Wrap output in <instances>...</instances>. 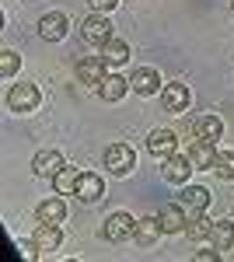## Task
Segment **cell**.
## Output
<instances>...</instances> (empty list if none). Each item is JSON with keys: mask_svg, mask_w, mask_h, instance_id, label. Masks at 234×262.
<instances>
[{"mask_svg": "<svg viewBox=\"0 0 234 262\" xmlns=\"http://www.w3.org/2000/svg\"><path fill=\"white\" fill-rule=\"evenodd\" d=\"M80 39L88 42V46H95V49H101L109 39H116L112 35V21L105 18V14H88V18L80 21Z\"/></svg>", "mask_w": 234, "mask_h": 262, "instance_id": "1", "label": "cell"}, {"mask_svg": "<svg viewBox=\"0 0 234 262\" xmlns=\"http://www.w3.org/2000/svg\"><path fill=\"white\" fill-rule=\"evenodd\" d=\"M39 101H42V91L35 84H14L11 95H7V108L18 112V116H28V112L39 108Z\"/></svg>", "mask_w": 234, "mask_h": 262, "instance_id": "2", "label": "cell"}, {"mask_svg": "<svg viewBox=\"0 0 234 262\" xmlns=\"http://www.w3.org/2000/svg\"><path fill=\"white\" fill-rule=\"evenodd\" d=\"M105 168L112 171V175H130L133 168H137V150L130 147V143H112L109 150H105Z\"/></svg>", "mask_w": 234, "mask_h": 262, "instance_id": "3", "label": "cell"}, {"mask_svg": "<svg viewBox=\"0 0 234 262\" xmlns=\"http://www.w3.org/2000/svg\"><path fill=\"white\" fill-rule=\"evenodd\" d=\"M101 234H105V242H126V238H133L137 234V217H130V213H112L105 227H101Z\"/></svg>", "mask_w": 234, "mask_h": 262, "instance_id": "4", "label": "cell"}, {"mask_svg": "<svg viewBox=\"0 0 234 262\" xmlns=\"http://www.w3.org/2000/svg\"><path fill=\"white\" fill-rule=\"evenodd\" d=\"M67 32H70V18H67L63 11H49V14H42L39 35L46 42H63V39H67Z\"/></svg>", "mask_w": 234, "mask_h": 262, "instance_id": "5", "label": "cell"}, {"mask_svg": "<svg viewBox=\"0 0 234 262\" xmlns=\"http://www.w3.org/2000/svg\"><path fill=\"white\" fill-rule=\"evenodd\" d=\"M193 171L196 168H193V161H189V154H172V158H164V168H161L164 182H172V185H185Z\"/></svg>", "mask_w": 234, "mask_h": 262, "instance_id": "6", "label": "cell"}, {"mask_svg": "<svg viewBox=\"0 0 234 262\" xmlns=\"http://www.w3.org/2000/svg\"><path fill=\"white\" fill-rule=\"evenodd\" d=\"M161 101H164L168 112H185L189 101H193V91H189V84H182V81L164 84V88H161Z\"/></svg>", "mask_w": 234, "mask_h": 262, "instance_id": "7", "label": "cell"}, {"mask_svg": "<svg viewBox=\"0 0 234 262\" xmlns=\"http://www.w3.org/2000/svg\"><path fill=\"white\" fill-rule=\"evenodd\" d=\"M147 150L154 154V158H172V154H178V137L172 133V129H151V137H147Z\"/></svg>", "mask_w": 234, "mask_h": 262, "instance_id": "8", "label": "cell"}, {"mask_svg": "<svg viewBox=\"0 0 234 262\" xmlns=\"http://www.w3.org/2000/svg\"><path fill=\"white\" fill-rule=\"evenodd\" d=\"M193 133H196V140L217 143L224 137V122H220V116H214V112H203V116L193 119Z\"/></svg>", "mask_w": 234, "mask_h": 262, "instance_id": "9", "label": "cell"}, {"mask_svg": "<svg viewBox=\"0 0 234 262\" xmlns=\"http://www.w3.org/2000/svg\"><path fill=\"white\" fill-rule=\"evenodd\" d=\"M210 189H203V185H182V196H178V203L185 206V213H206V206H210Z\"/></svg>", "mask_w": 234, "mask_h": 262, "instance_id": "10", "label": "cell"}, {"mask_svg": "<svg viewBox=\"0 0 234 262\" xmlns=\"http://www.w3.org/2000/svg\"><path fill=\"white\" fill-rule=\"evenodd\" d=\"M157 88H161V77H157L154 67H140V70L130 74V91H137V95H143V98L157 95Z\"/></svg>", "mask_w": 234, "mask_h": 262, "instance_id": "11", "label": "cell"}, {"mask_svg": "<svg viewBox=\"0 0 234 262\" xmlns=\"http://www.w3.org/2000/svg\"><path fill=\"white\" fill-rule=\"evenodd\" d=\"M32 242H35V248H39L42 255H53L63 245V231H59V224H39L35 234H32Z\"/></svg>", "mask_w": 234, "mask_h": 262, "instance_id": "12", "label": "cell"}, {"mask_svg": "<svg viewBox=\"0 0 234 262\" xmlns=\"http://www.w3.org/2000/svg\"><path fill=\"white\" fill-rule=\"evenodd\" d=\"M80 203H98L105 200V182H101V175H95V171H80V182H77V192H74Z\"/></svg>", "mask_w": 234, "mask_h": 262, "instance_id": "13", "label": "cell"}, {"mask_svg": "<svg viewBox=\"0 0 234 262\" xmlns=\"http://www.w3.org/2000/svg\"><path fill=\"white\" fill-rule=\"evenodd\" d=\"M105 67L109 63L101 60V56H80L77 60V77H80V84H101L105 81Z\"/></svg>", "mask_w": 234, "mask_h": 262, "instance_id": "14", "label": "cell"}, {"mask_svg": "<svg viewBox=\"0 0 234 262\" xmlns=\"http://www.w3.org/2000/svg\"><path fill=\"white\" fill-rule=\"evenodd\" d=\"M185 221H189V213H185V206H182L178 200L161 206V224H164V234H178V231H185Z\"/></svg>", "mask_w": 234, "mask_h": 262, "instance_id": "15", "label": "cell"}, {"mask_svg": "<svg viewBox=\"0 0 234 262\" xmlns=\"http://www.w3.org/2000/svg\"><path fill=\"white\" fill-rule=\"evenodd\" d=\"M63 168V154L59 150H39L35 161H32V171L39 179H56V171Z\"/></svg>", "mask_w": 234, "mask_h": 262, "instance_id": "16", "label": "cell"}, {"mask_svg": "<svg viewBox=\"0 0 234 262\" xmlns=\"http://www.w3.org/2000/svg\"><path fill=\"white\" fill-rule=\"evenodd\" d=\"M35 217H39V224H63V217H67V203L56 196H49V200L39 203V210H35Z\"/></svg>", "mask_w": 234, "mask_h": 262, "instance_id": "17", "label": "cell"}, {"mask_svg": "<svg viewBox=\"0 0 234 262\" xmlns=\"http://www.w3.org/2000/svg\"><path fill=\"white\" fill-rule=\"evenodd\" d=\"M126 91H130V81H126L122 74H105V81L98 84V95L105 101H119Z\"/></svg>", "mask_w": 234, "mask_h": 262, "instance_id": "18", "label": "cell"}, {"mask_svg": "<svg viewBox=\"0 0 234 262\" xmlns=\"http://www.w3.org/2000/svg\"><path fill=\"white\" fill-rule=\"evenodd\" d=\"M77 182H80V171L74 164H63L56 171V179H53V189H56L59 196H74L77 192Z\"/></svg>", "mask_w": 234, "mask_h": 262, "instance_id": "19", "label": "cell"}, {"mask_svg": "<svg viewBox=\"0 0 234 262\" xmlns=\"http://www.w3.org/2000/svg\"><path fill=\"white\" fill-rule=\"evenodd\" d=\"M161 234H164L161 217H140V221H137V234H133V238H137L140 245H154Z\"/></svg>", "mask_w": 234, "mask_h": 262, "instance_id": "20", "label": "cell"}, {"mask_svg": "<svg viewBox=\"0 0 234 262\" xmlns=\"http://www.w3.org/2000/svg\"><path fill=\"white\" fill-rule=\"evenodd\" d=\"M189 161H193V168L199 171V168H210L214 171V158H217V150H214V143H206V140H196L189 150Z\"/></svg>", "mask_w": 234, "mask_h": 262, "instance_id": "21", "label": "cell"}, {"mask_svg": "<svg viewBox=\"0 0 234 262\" xmlns=\"http://www.w3.org/2000/svg\"><path fill=\"white\" fill-rule=\"evenodd\" d=\"M185 234H189L193 242H206V238L214 234V221H210L206 213H189V221H185Z\"/></svg>", "mask_w": 234, "mask_h": 262, "instance_id": "22", "label": "cell"}, {"mask_svg": "<svg viewBox=\"0 0 234 262\" xmlns=\"http://www.w3.org/2000/svg\"><path fill=\"white\" fill-rule=\"evenodd\" d=\"M101 60L109 63V67H122V63L130 60V42L122 39H109L101 46Z\"/></svg>", "mask_w": 234, "mask_h": 262, "instance_id": "23", "label": "cell"}, {"mask_svg": "<svg viewBox=\"0 0 234 262\" xmlns=\"http://www.w3.org/2000/svg\"><path fill=\"white\" fill-rule=\"evenodd\" d=\"M210 242L220 248V252H231L234 248V221H214V234Z\"/></svg>", "mask_w": 234, "mask_h": 262, "instance_id": "24", "label": "cell"}, {"mask_svg": "<svg viewBox=\"0 0 234 262\" xmlns=\"http://www.w3.org/2000/svg\"><path fill=\"white\" fill-rule=\"evenodd\" d=\"M214 171L220 175V179H234V150H217Z\"/></svg>", "mask_w": 234, "mask_h": 262, "instance_id": "25", "label": "cell"}, {"mask_svg": "<svg viewBox=\"0 0 234 262\" xmlns=\"http://www.w3.org/2000/svg\"><path fill=\"white\" fill-rule=\"evenodd\" d=\"M18 70H21V56L14 49H0V74L4 77H14Z\"/></svg>", "mask_w": 234, "mask_h": 262, "instance_id": "26", "label": "cell"}, {"mask_svg": "<svg viewBox=\"0 0 234 262\" xmlns=\"http://www.w3.org/2000/svg\"><path fill=\"white\" fill-rule=\"evenodd\" d=\"M88 7H91L95 14H109V11L119 7V0H88Z\"/></svg>", "mask_w": 234, "mask_h": 262, "instance_id": "27", "label": "cell"}, {"mask_svg": "<svg viewBox=\"0 0 234 262\" xmlns=\"http://www.w3.org/2000/svg\"><path fill=\"white\" fill-rule=\"evenodd\" d=\"M18 252H21V259H28V262H32V259H39V255H42L39 248H35V242H21V245H18Z\"/></svg>", "mask_w": 234, "mask_h": 262, "instance_id": "28", "label": "cell"}, {"mask_svg": "<svg viewBox=\"0 0 234 262\" xmlns=\"http://www.w3.org/2000/svg\"><path fill=\"white\" fill-rule=\"evenodd\" d=\"M196 259H199V262H217V259H220V248H217V245H214V248H203V252H196Z\"/></svg>", "mask_w": 234, "mask_h": 262, "instance_id": "29", "label": "cell"}, {"mask_svg": "<svg viewBox=\"0 0 234 262\" xmlns=\"http://www.w3.org/2000/svg\"><path fill=\"white\" fill-rule=\"evenodd\" d=\"M231 11H234V0H231Z\"/></svg>", "mask_w": 234, "mask_h": 262, "instance_id": "30", "label": "cell"}]
</instances>
